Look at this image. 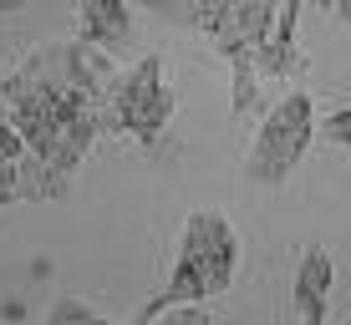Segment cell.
I'll return each mask as SVG.
<instances>
[{
    "label": "cell",
    "mask_w": 351,
    "mask_h": 325,
    "mask_svg": "<svg viewBox=\"0 0 351 325\" xmlns=\"http://www.w3.org/2000/svg\"><path fill=\"white\" fill-rule=\"evenodd\" d=\"M234 264H239V234L219 209H193L184 224V244H178L173 274L163 280V290L132 315V325H158L168 310L204 305V300L224 295L234 285Z\"/></svg>",
    "instance_id": "6da1fadb"
},
{
    "label": "cell",
    "mask_w": 351,
    "mask_h": 325,
    "mask_svg": "<svg viewBox=\"0 0 351 325\" xmlns=\"http://www.w3.org/2000/svg\"><path fill=\"white\" fill-rule=\"evenodd\" d=\"M316 122L321 117H316L311 92H300V87L285 92V97L260 117L255 142H250V153H245V178L250 183H265V188L285 183L300 168V158H306L311 138H316Z\"/></svg>",
    "instance_id": "7a4b0ae2"
},
{
    "label": "cell",
    "mask_w": 351,
    "mask_h": 325,
    "mask_svg": "<svg viewBox=\"0 0 351 325\" xmlns=\"http://www.w3.org/2000/svg\"><path fill=\"white\" fill-rule=\"evenodd\" d=\"M173 112H178V102H173V92H168V81H163V56L148 51L143 62H132L123 77H117L112 92H107L102 127L123 132V138L143 142V148H153V142L163 138V127L173 122Z\"/></svg>",
    "instance_id": "3957f363"
},
{
    "label": "cell",
    "mask_w": 351,
    "mask_h": 325,
    "mask_svg": "<svg viewBox=\"0 0 351 325\" xmlns=\"http://www.w3.org/2000/svg\"><path fill=\"white\" fill-rule=\"evenodd\" d=\"M295 26H300V0L295 5H270V21H265L260 41H255V62L260 77H300L306 71V51L295 46Z\"/></svg>",
    "instance_id": "277c9868"
},
{
    "label": "cell",
    "mask_w": 351,
    "mask_h": 325,
    "mask_svg": "<svg viewBox=\"0 0 351 325\" xmlns=\"http://www.w3.org/2000/svg\"><path fill=\"white\" fill-rule=\"evenodd\" d=\"M331 285H336V259L321 244H311L295 264V280H290V300H295L300 325H331L326 305H331Z\"/></svg>",
    "instance_id": "5b68a950"
},
{
    "label": "cell",
    "mask_w": 351,
    "mask_h": 325,
    "mask_svg": "<svg viewBox=\"0 0 351 325\" xmlns=\"http://www.w3.org/2000/svg\"><path fill=\"white\" fill-rule=\"evenodd\" d=\"M128 36H132V5H123V0H82L77 5V41L112 56Z\"/></svg>",
    "instance_id": "8992f818"
},
{
    "label": "cell",
    "mask_w": 351,
    "mask_h": 325,
    "mask_svg": "<svg viewBox=\"0 0 351 325\" xmlns=\"http://www.w3.org/2000/svg\"><path fill=\"white\" fill-rule=\"evenodd\" d=\"M41 325H117V320H107V315H97L92 305H82V300L62 295L51 310H46V320H41Z\"/></svg>",
    "instance_id": "52a82bcc"
},
{
    "label": "cell",
    "mask_w": 351,
    "mask_h": 325,
    "mask_svg": "<svg viewBox=\"0 0 351 325\" xmlns=\"http://www.w3.org/2000/svg\"><path fill=\"white\" fill-rule=\"evenodd\" d=\"M21 163H26V138L10 122H0V178H16Z\"/></svg>",
    "instance_id": "ba28073f"
},
{
    "label": "cell",
    "mask_w": 351,
    "mask_h": 325,
    "mask_svg": "<svg viewBox=\"0 0 351 325\" xmlns=\"http://www.w3.org/2000/svg\"><path fill=\"white\" fill-rule=\"evenodd\" d=\"M316 132L326 142H336V148H351V107H336V112H326L321 122H316Z\"/></svg>",
    "instance_id": "9c48e42d"
},
{
    "label": "cell",
    "mask_w": 351,
    "mask_h": 325,
    "mask_svg": "<svg viewBox=\"0 0 351 325\" xmlns=\"http://www.w3.org/2000/svg\"><path fill=\"white\" fill-rule=\"evenodd\" d=\"M158 325H214V315L204 305H184V310H168Z\"/></svg>",
    "instance_id": "30bf717a"
},
{
    "label": "cell",
    "mask_w": 351,
    "mask_h": 325,
    "mask_svg": "<svg viewBox=\"0 0 351 325\" xmlns=\"http://www.w3.org/2000/svg\"><path fill=\"white\" fill-rule=\"evenodd\" d=\"M326 16H331V21H346V26H351V0H336V5H326Z\"/></svg>",
    "instance_id": "8fae6325"
},
{
    "label": "cell",
    "mask_w": 351,
    "mask_h": 325,
    "mask_svg": "<svg viewBox=\"0 0 351 325\" xmlns=\"http://www.w3.org/2000/svg\"><path fill=\"white\" fill-rule=\"evenodd\" d=\"M5 203H16V178H0V209Z\"/></svg>",
    "instance_id": "7c38bea8"
},
{
    "label": "cell",
    "mask_w": 351,
    "mask_h": 325,
    "mask_svg": "<svg viewBox=\"0 0 351 325\" xmlns=\"http://www.w3.org/2000/svg\"><path fill=\"white\" fill-rule=\"evenodd\" d=\"M331 325H351V320H331Z\"/></svg>",
    "instance_id": "4fadbf2b"
},
{
    "label": "cell",
    "mask_w": 351,
    "mask_h": 325,
    "mask_svg": "<svg viewBox=\"0 0 351 325\" xmlns=\"http://www.w3.org/2000/svg\"><path fill=\"white\" fill-rule=\"evenodd\" d=\"M0 87H5V77H0Z\"/></svg>",
    "instance_id": "5bb4252c"
}]
</instances>
